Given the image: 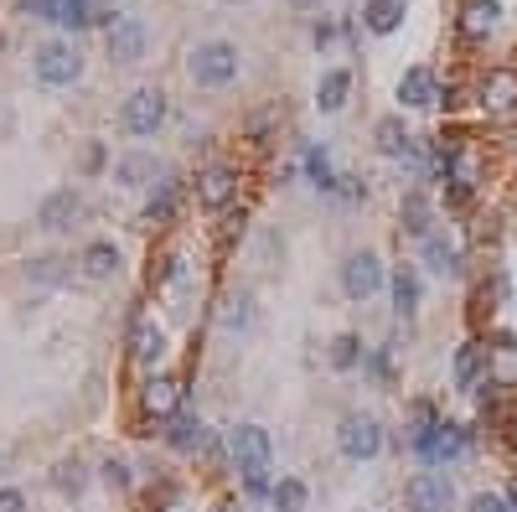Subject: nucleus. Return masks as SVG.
I'll return each instance as SVG.
<instances>
[{
	"mask_svg": "<svg viewBox=\"0 0 517 512\" xmlns=\"http://www.w3.org/2000/svg\"><path fill=\"white\" fill-rule=\"evenodd\" d=\"M233 461L243 471V487L269 492V430L264 425H238L233 430Z\"/></svg>",
	"mask_w": 517,
	"mask_h": 512,
	"instance_id": "1",
	"label": "nucleus"
},
{
	"mask_svg": "<svg viewBox=\"0 0 517 512\" xmlns=\"http://www.w3.org/2000/svg\"><path fill=\"white\" fill-rule=\"evenodd\" d=\"M192 78L202 83V88H223V83H233L238 78V47L233 42H202L197 52H192Z\"/></svg>",
	"mask_w": 517,
	"mask_h": 512,
	"instance_id": "2",
	"label": "nucleus"
},
{
	"mask_svg": "<svg viewBox=\"0 0 517 512\" xmlns=\"http://www.w3.org/2000/svg\"><path fill=\"white\" fill-rule=\"evenodd\" d=\"M37 78L47 88H68L83 78V52L73 42H42L37 47Z\"/></svg>",
	"mask_w": 517,
	"mask_h": 512,
	"instance_id": "3",
	"label": "nucleus"
},
{
	"mask_svg": "<svg viewBox=\"0 0 517 512\" xmlns=\"http://www.w3.org/2000/svg\"><path fill=\"white\" fill-rule=\"evenodd\" d=\"M337 445H342V456H347V461H373L378 450H383V430H378V419H373V414H347V419H342V430H337Z\"/></svg>",
	"mask_w": 517,
	"mask_h": 512,
	"instance_id": "4",
	"label": "nucleus"
},
{
	"mask_svg": "<svg viewBox=\"0 0 517 512\" xmlns=\"http://www.w3.org/2000/svg\"><path fill=\"white\" fill-rule=\"evenodd\" d=\"M125 130L130 135H156L161 125H166V94L161 88H135V94L125 99Z\"/></svg>",
	"mask_w": 517,
	"mask_h": 512,
	"instance_id": "5",
	"label": "nucleus"
},
{
	"mask_svg": "<svg viewBox=\"0 0 517 512\" xmlns=\"http://www.w3.org/2000/svg\"><path fill=\"white\" fill-rule=\"evenodd\" d=\"M419 445V456L430 461V466H440V461H455V456H466V445H471V435H466V425H440L424 435V440H414Z\"/></svg>",
	"mask_w": 517,
	"mask_h": 512,
	"instance_id": "6",
	"label": "nucleus"
},
{
	"mask_svg": "<svg viewBox=\"0 0 517 512\" xmlns=\"http://www.w3.org/2000/svg\"><path fill=\"white\" fill-rule=\"evenodd\" d=\"M404 502H409V512H445L450 507V481L440 471H419L404 487Z\"/></svg>",
	"mask_w": 517,
	"mask_h": 512,
	"instance_id": "7",
	"label": "nucleus"
},
{
	"mask_svg": "<svg viewBox=\"0 0 517 512\" xmlns=\"http://www.w3.org/2000/svg\"><path fill=\"white\" fill-rule=\"evenodd\" d=\"M109 57L114 63H140L145 57V21H135V16L109 21Z\"/></svg>",
	"mask_w": 517,
	"mask_h": 512,
	"instance_id": "8",
	"label": "nucleus"
},
{
	"mask_svg": "<svg viewBox=\"0 0 517 512\" xmlns=\"http://www.w3.org/2000/svg\"><path fill=\"white\" fill-rule=\"evenodd\" d=\"M378 285H383V264H378L373 254H352V259L342 264V290H347L352 300H368Z\"/></svg>",
	"mask_w": 517,
	"mask_h": 512,
	"instance_id": "9",
	"label": "nucleus"
},
{
	"mask_svg": "<svg viewBox=\"0 0 517 512\" xmlns=\"http://www.w3.org/2000/svg\"><path fill=\"white\" fill-rule=\"evenodd\" d=\"M399 99H404V109H435L440 104V78L430 68H409L399 78Z\"/></svg>",
	"mask_w": 517,
	"mask_h": 512,
	"instance_id": "10",
	"label": "nucleus"
},
{
	"mask_svg": "<svg viewBox=\"0 0 517 512\" xmlns=\"http://www.w3.org/2000/svg\"><path fill=\"white\" fill-rule=\"evenodd\" d=\"M233 192H238V176H233L228 166H207V171L197 176V202H202V207H228Z\"/></svg>",
	"mask_w": 517,
	"mask_h": 512,
	"instance_id": "11",
	"label": "nucleus"
},
{
	"mask_svg": "<svg viewBox=\"0 0 517 512\" xmlns=\"http://www.w3.org/2000/svg\"><path fill=\"white\" fill-rule=\"evenodd\" d=\"M83 213V202H78V192L73 187H63V192H52L47 202H42V213H37V223L47 228V233H63V228H73V218Z\"/></svg>",
	"mask_w": 517,
	"mask_h": 512,
	"instance_id": "12",
	"label": "nucleus"
},
{
	"mask_svg": "<svg viewBox=\"0 0 517 512\" xmlns=\"http://www.w3.org/2000/svg\"><path fill=\"white\" fill-rule=\"evenodd\" d=\"M130 352H135V363H156V357L166 352V331L156 326V316H135V326H130Z\"/></svg>",
	"mask_w": 517,
	"mask_h": 512,
	"instance_id": "13",
	"label": "nucleus"
},
{
	"mask_svg": "<svg viewBox=\"0 0 517 512\" xmlns=\"http://www.w3.org/2000/svg\"><path fill=\"white\" fill-rule=\"evenodd\" d=\"M481 104H486V109H497V114L517 109V73H512V68L486 73V83H481Z\"/></svg>",
	"mask_w": 517,
	"mask_h": 512,
	"instance_id": "14",
	"label": "nucleus"
},
{
	"mask_svg": "<svg viewBox=\"0 0 517 512\" xmlns=\"http://www.w3.org/2000/svg\"><path fill=\"white\" fill-rule=\"evenodd\" d=\"M347 94H352V73H347V68H326L321 83H316V104H321V114H337V109L347 104Z\"/></svg>",
	"mask_w": 517,
	"mask_h": 512,
	"instance_id": "15",
	"label": "nucleus"
},
{
	"mask_svg": "<svg viewBox=\"0 0 517 512\" xmlns=\"http://www.w3.org/2000/svg\"><path fill=\"white\" fill-rule=\"evenodd\" d=\"M156 156H145V150H135V156H125V161H114V182L119 187H150L156 182Z\"/></svg>",
	"mask_w": 517,
	"mask_h": 512,
	"instance_id": "16",
	"label": "nucleus"
},
{
	"mask_svg": "<svg viewBox=\"0 0 517 512\" xmlns=\"http://www.w3.org/2000/svg\"><path fill=\"white\" fill-rule=\"evenodd\" d=\"M145 409L156 414V419H171L181 409V383L176 378H150L145 383Z\"/></svg>",
	"mask_w": 517,
	"mask_h": 512,
	"instance_id": "17",
	"label": "nucleus"
},
{
	"mask_svg": "<svg viewBox=\"0 0 517 512\" xmlns=\"http://www.w3.org/2000/svg\"><path fill=\"white\" fill-rule=\"evenodd\" d=\"M166 440H171V450H181V456H192V450H207V425H202V419H192V414H181L176 419V425L166 430Z\"/></svg>",
	"mask_w": 517,
	"mask_h": 512,
	"instance_id": "18",
	"label": "nucleus"
},
{
	"mask_svg": "<svg viewBox=\"0 0 517 512\" xmlns=\"http://www.w3.org/2000/svg\"><path fill=\"white\" fill-rule=\"evenodd\" d=\"M378 150H383V156H414V135L404 130L399 114L378 119Z\"/></svg>",
	"mask_w": 517,
	"mask_h": 512,
	"instance_id": "19",
	"label": "nucleus"
},
{
	"mask_svg": "<svg viewBox=\"0 0 517 512\" xmlns=\"http://www.w3.org/2000/svg\"><path fill=\"white\" fill-rule=\"evenodd\" d=\"M502 6L497 0H466V11H461V26H466V37H486L497 26Z\"/></svg>",
	"mask_w": 517,
	"mask_h": 512,
	"instance_id": "20",
	"label": "nucleus"
},
{
	"mask_svg": "<svg viewBox=\"0 0 517 512\" xmlns=\"http://www.w3.org/2000/svg\"><path fill=\"white\" fill-rule=\"evenodd\" d=\"M78 264H83V275H88V280H109L114 269H119V249H114V244H88Z\"/></svg>",
	"mask_w": 517,
	"mask_h": 512,
	"instance_id": "21",
	"label": "nucleus"
},
{
	"mask_svg": "<svg viewBox=\"0 0 517 512\" xmlns=\"http://www.w3.org/2000/svg\"><path fill=\"white\" fill-rule=\"evenodd\" d=\"M362 21H368V32H393V26L404 21V0H368Z\"/></svg>",
	"mask_w": 517,
	"mask_h": 512,
	"instance_id": "22",
	"label": "nucleus"
},
{
	"mask_svg": "<svg viewBox=\"0 0 517 512\" xmlns=\"http://www.w3.org/2000/svg\"><path fill=\"white\" fill-rule=\"evenodd\" d=\"M424 259H430V269H435V275H455V269H461V249H455V244H445L440 233H430V238H424Z\"/></svg>",
	"mask_w": 517,
	"mask_h": 512,
	"instance_id": "23",
	"label": "nucleus"
},
{
	"mask_svg": "<svg viewBox=\"0 0 517 512\" xmlns=\"http://www.w3.org/2000/svg\"><path fill=\"white\" fill-rule=\"evenodd\" d=\"M393 306H399V316L419 311V275L414 269H399V275H393Z\"/></svg>",
	"mask_w": 517,
	"mask_h": 512,
	"instance_id": "24",
	"label": "nucleus"
},
{
	"mask_svg": "<svg viewBox=\"0 0 517 512\" xmlns=\"http://www.w3.org/2000/svg\"><path fill=\"white\" fill-rule=\"evenodd\" d=\"M269 502H275V512H300L306 507V481H295V476L275 481V487H269Z\"/></svg>",
	"mask_w": 517,
	"mask_h": 512,
	"instance_id": "25",
	"label": "nucleus"
},
{
	"mask_svg": "<svg viewBox=\"0 0 517 512\" xmlns=\"http://www.w3.org/2000/svg\"><path fill=\"white\" fill-rule=\"evenodd\" d=\"M399 218H404V228H409V233L430 238V202H424V192H409V197H404Z\"/></svg>",
	"mask_w": 517,
	"mask_h": 512,
	"instance_id": "26",
	"label": "nucleus"
},
{
	"mask_svg": "<svg viewBox=\"0 0 517 512\" xmlns=\"http://www.w3.org/2000/svg\"><path fill=\"white\" fill-rule=\"evenodd\" d=\"M52 21H57V26H68V32H83V26L94 21V6H88V0H57Z\"/></svg>",
	"mask_w": 517,
	"mask_h": 512,
	"instance_id": "27",
	"label": "nucleus"
},
{
	"mask_svg": "<svg viewBox=\"0 0 517 512\" xmlns=\"http://www.w3.org/2000/svg\"><path fill=\"white\" fill-rule=\"evenodd\" d=\"M455 383H461V388H481V347H461V352H455Z\"/></svg>",
	"mask_w": 517,
	"mask_h": 512,
	"instance_id": "28",
	"label": "nucleus"
},
{
	"mask_svg": "<svg viewBox=\"0 0 517 512\" xmlns=\"http://www.w3.org/2000/svg\"><path fill=\"white\" fill-rule=\"evenodd\" d=\"M492 373H497V383H517V342H512V337L497 342V352H492Z\"/></svg>",
	"mask_w": 517,
	"mask_h": 512,
	"instance_id": "29",
	"label": "nucleus"
},
{
	"mask_svg": "<svg viewBox=\"0 0 517 512\" xmlns=\"http://www.w3.org/2000/svg\"><path fill=\"white\" fill-rule=\"evenodd\" d=\"M362 363V342L352 337V331H347V337H337V342H331V368H337V373H347V368H357Z\"/></svg>",
	"mask_w": 517,
	"mask_h": 512,
	"instance_id": "30",
	"label": "nucleus"
},
{
	"mask_svg": "<svg viewBox=\"0 0 517 512\" xmlns=\"http://www.w3.org/2000/svg\"><path fill=\"white\" fill-rule=\"evenodd\" d=\"M306 171H311V182H316L321 192H337V171H331L326 150H311V156H306Z\"/></svg>",
	"mask_w": 517,
	"mask_h": 512,
	"instance_id": "31",
	"label": "nucleus"
},
{
	"mask_svg": "<svg viewBox=\"0 0 517 512\" xmlns=\"http://www.w3.org/2000/svg\"><path fill=\"white\" fill-rule=\"evenodd\" d=\"M52 481H57V492H63V497H78L88 476H83V466H78V461H63V466L52 471Z\"/></svg>",
	"mask_w": 517,
	"mask_h": 512,
	"instance_id": "32",
	"label": "nucleus"
},
{
	"mask_svg": "<svg viewBox=\"0 0 517 512\" xmlns=\"http://www.w3.org/2000/svg\"><path fill=\"white\" fill-rule=\"evenodd\" d=\"M171 207H176V187H171V182H161V192L150 197V207H145V223H166V218H171Z\"/></svg>",
	"mask_w": 517,
	"mask_h": 512,
	"instance_id": "33",
	"label": "nucleus"
},
{
	"mask_svg": "<svg viewBox=\"0 0 517 512\" xmlns=\"http://www.w3.org/2000/svg\"><path fill=\"white\" fill-rule=\"evenodd\" d=\"M32 280L57 285V280H68V269H63V259H32Z\"/></svg>",
	"mask_w": 517,
	"mask_h": 512,
	"instance_id": "34",
	"label": "nucleus"
},
{
	"mask_svg": "<svg viewBox=\"0 0 517 512\" xmlns=\"http://www.w3.org/2000/svg\"><path fill=\"white\" fill-rule=\"evenodd\" d=\"M471 512H512V507H507V497H497V492H476V497H471Z\"/></svg>",
	"mask_w": 517,
	"mask_h": 512,
	"instance_id": "35",
	"label": "nucleus"
},
{
	"mask_svg": "<svg viewBox=\"0 0 517 512\" xmlns=\"http://www.w3.org/2000/svg\"><path fill=\"white\" fill-rule=\"evenodd\" d=\"M16 6L32 16V21H52V11H57V0H16Z\"/></svg>",
	"mask_w": 517,
	"mask_h": 512,
	"instance_id": "36",
	"label": "nucleus"
},
{
	"mask_svg": "<svg viewBox=\"0 0 517 512\" xmlns=\"http://www.w3.org/2000/svg\"><path fill=\"white\" fill-rule=\"evenodd\" d=\"M104 481H109V487H130V471H125V461H104Z\"/></svg>",
	"mask_w": 517,
	"mask_h": 512,
	"instance_id": "37",
	"label": "nucleus"
},
{
	"mask_svg": "<svg viewBox=\"0 0 517 512\" xmlns=\"http://www.w3.org/2000/svg\"><path fill=\"white\" fill-rule=\"evenodd\" d=\"M337 192H342L347 202H357V197H362V182H357V176H337Z\"/></svg>",
	"mask_w": 517,
	"mask_h": 512,
	"instance_id": "38",
	"label": "nucleus"
},
{
	"mask_svg": "<svg viewBox=\"0 0 517 512\" xmlns=\"http://www.w3.org/2000/svg\"><path fill=\"white\" fill-rule=\"evenodd\" d=\"M26 507V497L16 492V487H6V492H0V512H21Z\"/></svg>",
	"mask_w": 517,
	"mask_h": 512,
	"instance_id": "39",
	"label": "nucleus"
},
{
	"mask_svg": "<svg viewBox=\"0 0 517 512\" xmlns=\"http://www.w3.org/2000/svg\"><path fill=\"white\" fill-rule=\"evenodd\" d=\"M83 166H88V171H99V166H104V145H88V156H83Z\"/></svg>",
	"mask_w": 517,
	"mask_h": 512,
	"instance_id": "40",
	"label": "nucleus"
},
{
	"mask_svg": "<svg viewBox=\"0 0 517 512\" xmlns=\"http://www.w3.org/2000/svg\"><path fill=\"white\" fill-rule=\"evenodd\" d=\"M290 6H295V11H311V6H321V0H290Z\"/></svg>",
	"mask_w": 517,
	"mask_h": 512,
	"instance_id": "41",
	"label": "nucleus"
},
{
	"mask_svg": "<svg viewBox=\"0 0 517 512\" xmlns=\"http://www.w3.org/2000/svg\"><path fill=\"white\" fill-rule=\"evenodd\" d=\"M507 507H512V512H517V492H512V502H507Z\"/></svg>",
	"mask_w": 517,
	"mask_h": 512,
	"instance_id": "42",
	"label": "nucleus"
},
{
	"mask_svg": "<svg viewBox=\"0 0 517 512\" xmlns=\"http://www.w3.org/2000/svg\"><path fill=\"white\" fill-rule=\"evenodd\" d=\"M212 512H233V507H212Z\"/></svg>",
	"mask_w": 517,
	"mask_h": 512,
	"instance_id": "43",
	"label": "nucleus"
}]
</instances>
